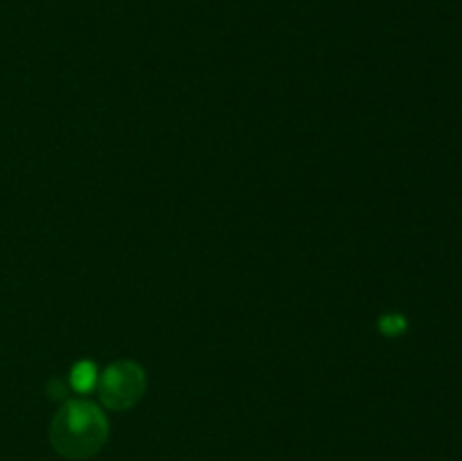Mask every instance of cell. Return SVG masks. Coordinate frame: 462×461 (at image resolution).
Wrapping results in <instances>:
<instances>
[{
	"instance_id": "3957f363",
	"label": "cell",
	"mask_w": 462,
	"mask_h": 461,
	"mask_svg": "<svg viewBox=\"0 0 462 461\" xmlns=\"http://www.w3.org/2000/svg\"><path fill=\"white\" fill-rule=\"evenodd\" d=\"M97 366L88 360H81L72 366L70 375H68V387L75 389L77 393H90L95 387H97Z\"/></svg>"
},
{
	"instance_id": "6da1fadb",
	"label": "cell",
	"mask_w": 462,
	"mask_h": 461,
	"mask_svg": "<svg viewBox=\"0 0 462 461\" xmlns=\"http://www.w3.org/2000/svg\"><path fill=\"white\" fill-rule=\"evenodd\" d=\"M108 438V420L95 402L66 400L50 425L54 450L70 459H86L104 447Z\"/></svg>"
},
{
	"instance_id": "5b68a950",
	"label": "cell",
	"mask_w": 462,
	"mask_h": 461,
	"mask_svg": "<svg viewBox=\"0 0 462 461\" xmlns=\"http://www.w3.org/2000/svg\"><path fill=\"white\" fill-rule=\"evenodd\" d=\"M48 389H50V396L52 398H66L68 382H63L61 378H54V380H50Z\"/></svg>"
},
{
	"instance_id": "277c9868",
	"label": "cell",
	"mask_w": 462,
	"mask_h": 461,
	"mask_svg": "<svg viewBox=\"0 0 462 461\" xmlns=\"http://www.w3.org/2000/svg\"><path fill=\"white\" fill-rule=\"evenodd\" d=\"M404 328L406 321L402 319L400 315H383L382 319H379V330H382L386 337H395V334H400Z\"/></svg>"
},
{
	"instance_id": "7a4b0ae2",
	"label": "cell",
	"mask_w": 462,
	"mask_h": 461,
	"mask_svg": "<svg viewBox=\"0 0 462 461\" xmlns=\"http://www.w3.org/2000/svg\"><path fill=\"white\" fill-rule=\"evenodd\" d=\"M147 389V375L144 369L134 360H117L99 373L97 391L99 400L106 409L126 411L143 398Z\"/></svg>"
}]
</instances>
